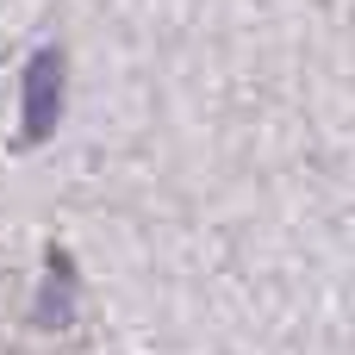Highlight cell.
<instances>
[{
	"label": "cell",
	"mask_w": 355,
	"mask_h": 355,
	"mask_svg": "<svg viewBox=\"0 0 355 355\" xmlns=\"http://www.w3.org/2000/svg\"><path fill=\"white\" fill-rule=\"evenodd\" d=\"M62 119V50L44 44L31 62H25V81H19V137L25 144H44Z\"/></svg>",
	"instance_id": "6da1fadb"
},
{
	"label": "cell",
	"mask_w": 355,
	"mask_h": 355,
	"mask_svg": "<svg viewBox=\"0 0 355 355\" xmlns=\"http://www.w3.org/2000/svg\"><path fill=\"white\" fill-rule=\"evenodd\" d=\"M69 293H75V275H69V256L62 250H50V287H44V300H37V324H62L69 318Z\"/></svg>",
	"instance_id": "7a4b0ae2"
}]
</instances>
